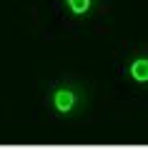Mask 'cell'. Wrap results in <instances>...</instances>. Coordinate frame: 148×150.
Masks as SVG:
<instances>
[{
  "instance_id": "obj_1",
  "label": "cell",
  "mask_w": 148,
  "mask_h": 150,
  "mask_svg": "<svg viewBox=\"0 0 148 150\" xmlns=\"http://www.w3.org/2000/svg\"><path fill=\"white\" fill-rule=\"evenodd\" d=\"M133 75H136L138 80H148V63L146 60H138V63L133 65Z\"/></svg>"
},
{
  "instance_id": "obj_2",
  "label": "cell",
  "mask_w": 148,
  "mask_h": 150,
  "mask_svg": "<svg viewBox=\"0 0 148 150\" xmlns=\"http://www.w3.org/2000/svg\"><path fill=\"white\" fill-rule=\"evenodd\" d=\"M70 105H73V95L70 93H58V108L60 110H68Z\"/></svg>"
},
{
  "instance_id": "obj_3",
  "label": "cell",
  "mask_w": 148,
  "mask_h": 150,
  "mask_svg": "<svg viewBox=\"0 0 148 150\" xmlns=\"http://www.w3.org/2000/svg\"><path fill=\"white\" fill-rule=\"evenodd\" d=\"M90 0H70V8H73V13H83L85 8H88Z\"/></svg>"
}]
</instances>
